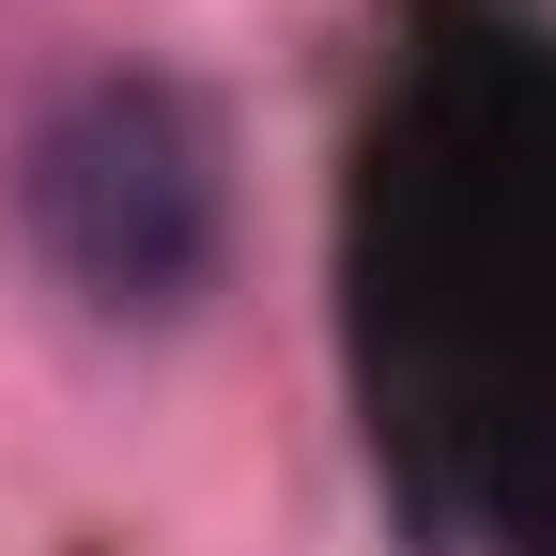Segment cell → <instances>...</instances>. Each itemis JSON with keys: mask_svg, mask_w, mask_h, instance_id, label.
I'll return each mask as SVG.
<instances>
[{"mask_svg": "<svg viewBox=\"0 0 556 556\" xmlns=\"http://www.w3.org/2000/svg\"><path fill=\"white\" fill-rule=\"evenodd\" d=\"M16 232L93 325H186L232 263V139L170 62H78L16 124Z\"/></svg>", "mask_w": 556, "mask_h": 556, "instance_id": "cell-1", "label": "cell"}]
</instances>
